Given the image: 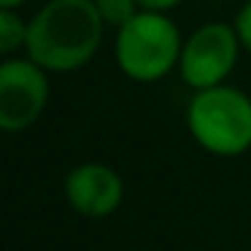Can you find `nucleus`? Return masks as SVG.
<instances>
[{
  "label": "nucleus",
  "mask_w": 251,
  "mask_h": 251,
  "mask_svg": "<svg viewBox=\"0 0 251 251\" xmlns=\"http://www.w3.org/2000/svg\"><path fill=\"white\" fill-rule=\"evenodd\" d=\"M27 44V22L17 14V8H0V51L11 54Z\"/></svg>",
  "instance_id": "0eeeda50"
},
{
  "label": "nucleus",
  "mask_w": 251,
  "mask_h": 251,
  "mask_svg": "<svg viewBox=\"0 0 251 251\" xmlns=\"http://www.w3.org/2000/svg\"><path fill=\"white\" fill-rule=\"evenodd\" d=\"M95 0H49L27 22V57L54 73H71L95 57L103 41Z\"/></svg>",
  "instance_id": "f257e3e1"
},
{
  "label": "nucleus",
  "mask_w": 251,
  "mask_h": 251,
  "mask_svg": "<svg viewBox=\"0 0 251 251\" xmlns=\"http://www.w3.org/2000/svg\"><path fill=\"white\" fill-rule=\"evenodd\" d=\"M184 41L162 11H138L116 35V62L135 81H157L178 65Z\"/></svg>",
  "instance_id": "7ed1b4c3"
},
{
  "label": "nucleus",
  "mask_w": 251,
  "mask_h": 251,
  "mask_svg": "<svg viewBox=\"0 0 251 251\" xmlns=\"http://www.w3.org/2000/svg\"><path fill=\"white\" fill-rule=\"evenodd\" d=\"M235 30H238V38L243 44V49L251 51V0L238 11V17H235Z\"/></svg>",
  "instance_id": "1a4fd4ad"
},
{
  "label": "nucleus",
  "mask_w": 251,
  "mask_h": 251,
  "mask_svg": "<svg viewBox=\"0 0 251 251\" xmlns=\"http://www.w3.org/2000/svg\"><path fill=\"white\" fill-rule=\"evenodd\" d=\"M98 14L103 17V22L108 27H125L138 11H141V3L138 0H95Z\"/></svg>",
  "instance_id": "6e6552de"
},
{
  "label": "nucleus",
  "mask_w": 251,
  "mask_h": 251,
  "mask_svg": "<svg viewBox=\"0 0 251 251\" xmlns=\"http://www.w3.org/2000/svg\"><path fill=\"white\" fill-rule=\"evenodd\" d=\"M240 46L243 44L238 38L235 25H224V22L202 25L184 41L181 60H178L181 78L195 92L208 87H219L232 73V68L238 65Z\"/></svg>",
  "instance_id": "20e7f679"
},
{
  "label": "nucleus",
  "mask_w": 251,
  "mask_h": 251,
  "mask_svg": "<svg viewBox=\"0 0 251 251\" xmlns=\"http://www.w3.org/2000/svg\"><path fill=\"white\" fill-rule=\"evenodd\" d=\"M186 125L205 151L238 157L251 149V98L227 84L197 89L186 108Z\"/></svg>",
  "instance_id": "f03ea898"
},
{
  "label": "nucleus",
  "mask_w": 251,
  "mask_h": 251,
  "mask_svg": "<svg viewBox=\"0 0 251 251\" xmlns=\"http://www.w3.org/2000/svg\"><path fill=\"white\" fill-rule=\"evenodd\" d=\"M141 3L143 11H170V8H176L181 3V0H138Z\"/></svg>",
  "instance_id": "9d476101"
},
{
  "label": "nucleus",
  "mask_w": 251,
  "mask_h": 251,
  "mask_svg": "<svg viewBox=\"0 0 251 251\" xmlns=\"http://www.w3.org/2000/svg\"><path fill=\"white\" fill-rule=\"evenodd\" d=\"M125 186L114 168L100 162L78 165L65 178V197L81 216L103 219L119 208Z\"/></svg>",
  "instance_id": "423d86ee"
},
{
  "label": "nucleus",
  "mask_w": 251,
  "mask_h": 251,
  "mask_svg": "<svg viewBox=\"0 0 251 251\" xmlns=\"http://www.w3.org/2000/svg\"><path fill=\"white\" fill-rule=\"evenodd\" d=\"M46 68L35 60H6L0 65V127L6 132L27 130L44 114L49 100Z\"/></svg>",
  "instance_id": "39448f33"
},
{
  "label": "nucleus",
  "mask_w": 251,
  "mask_h": 251,
  "mask_svg": "<svg viewBox=\"0 0 251 251\" xmlns=\"http://www.w3.org/2000/svg\"><path fill=\"white\" fill-rule=\"evenodd\" d=\"M25 0H0V8H19Z\"/></svg>",
  "instance_id": "9b49d317"
},
{
  "label": "nucleus",
  "mask_w": 251,
  "mask_h": 251,
  "mask_svg": "<svg viewBox=\"0 0 251 251\" xmlns=\"http://www.w3.org/2000/svg\"><path fill=\"white\" fill-rule=\"evenodd\" d=\"M246 3H249V0H246Z\"/></svg>",
  "instance_id": "f8f14e48"
}]
</instances>
